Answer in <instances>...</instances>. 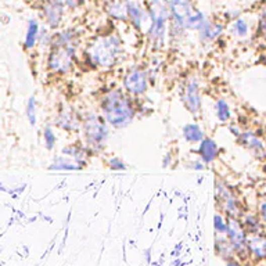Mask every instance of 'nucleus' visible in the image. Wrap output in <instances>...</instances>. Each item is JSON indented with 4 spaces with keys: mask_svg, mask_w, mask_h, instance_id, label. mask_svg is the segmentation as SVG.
<instances>
[{
    "mask_svg": "<svg viewBox=\"0 0 266 266\" xmlns=\"http://www.w3.org/2000/svg\"><path fill=\"white\" fill-rule=\"evenodd\" d=\"M98 110L105 122L114 129H124L133 122L137 114L135 98L122 87L105 89L98 98Z\"/></svg>",
    "mask_w": 266,
    "mask_h": 266,
    "instance_id": "obj_1",
    "label": "nucleus"
},
{
    "mask_svg": "<svg viewBox=\"0 0 266 266\" xmlns=\"http://www.w3.org/2000/svg\"><path fill=\"white\" fill-rule=\"evenodd\" d=\"M122 57V40L117 33L97 35L86 44L82 60L90 70L107 71L114 68Z\"/></svg>",
    "mask_w": 266,
    "mask_h": 266,
    "instance_id": "obj_2",
    "label": "nucleus"
},
{
    "mask_svg": "<svg viewBox=\"0 0 266 266\" xmlns=\"http://www.w3.org/2000/svg\"><path fill=\"white\" fill-rule=\"evenodd\" d=\"M83 144L93 152L103 150L110 137V125L100 113H86L82 115L81 125Z\"/></svg>",
    "mask_w": 266,
    "mask_h": 266,
    "instance_id": "obj_3",
    "label": "nucleus"
},
{
    "mask_svg": "<svg viewBox=\"0 0 266 266\" xmlns=\"http://www.w3.org/2000/svg\"><path fill=\"white\" fill-rule=\"evenodd\" d=\"M147 11L150 16L147 36L154 46V49H158L165 43V38H167V32H168V0H150Z\"/></svg>",
    "mask_w": 266,
    "mask_h": 266,
    "instance_id": "obj_4",
    "label": "nucleus"
},
{
    "mask_svg": "<svg viewBox=\"0 0 266 266\" xmlns=\"http://www.w3.org/2000/svg\"><path fill=\"white\" fill-rule=\"evenodd\" d=\"M49 57H47V68L51 74L59 76H66L74 70L76 61V49L79 46L75 44H50Z\"/></svg>",
    "mask_w": 266,
    "mask_h": 266,
    "instance_id": "obj_5",
    "label": "nucleus"
},
{
    "mask_svg": "<svg viewBox=\"0 0 266 266\" xmlns=\"http://www.w3.org/2000/svg\"><path fill=\"white\" fill-rule=\"evenodd\" d=\"M169 9V35L172 39L182 38L189 17L196 11L193 0H168Z\"/></svg>",
    "mask_w": 266,
    "mask_h": 266,
    "instance_id": "obj_6",
    "label": "nucleus"
},
{
    "mask_svg": "<svg viewBox=\"0 0 266 266\" xmlns=\"http://www.w3.org/2000/svg\"><path fill=\"white\" fill-rule=\"evenodd\" d=\"M150 86V76L144 67L132 66L122 75V89L131 97L140 98L148 90Z\"/></svg>",
    "mask_w": 266,
    "mask_h": 266,
    "instance_id": "obj_7",
    "label": "nucleus"
},
{
    "mask_svg": "<svg viewBox=\"0 0 266 266\" xmlns=\"http://www.w3.org/2000/svg\"><path fill=\"white\" fill-rule=\"evenodd\" d=\"M215 197L219 208L222 209L223 214H226L229 218L239 219L241 217V204H240L239 197L236 196L234 190L230 186L218 176L215 180Z\"/></svg>",
    "mask_w": 266,
    "mask_h": 266,
    "instance_id": "obj_8",
    "label": "nucleus"
},
{
    "mask_svg": "<svg viewBox=\"0 0 266 266\" xmlns=\"http://www.w3.org/2000/svg\"><path fill=\"white\" fill-rule=\"evenodd\" d=\"M182 103L194 118H198L202 111L201 87L196 76H189L182 87Z\"/></svg>",
    "mask_w": 266,
    "mask_h": 266,
    "instance_id": "obj_9",
    "label": "nucleus"
},
{
    "mask_svg": "<svg viewBox=\"0 0 266 266\" xmlns=\"http://www.w3.org/2000/svg\"><path fill=\"white\" fill-rule=\"evenodd\" d=\"M226 237L230 241V244L233 247V250L239 254H243L245 251H248L247 247V234L243 225L239 222V219L229 218L228 221V232Z\"/></svg>",
    "mask_w": 266,
    "mask_h": 266,
    "instance_id": "obj_10",
    "label": "nucleus"
},
{
    "mask_svg": "<svg viewBox=\"0 0 266 266\" xmlns=\"http://www.w3.org/2000/svg\"><path fill=\"white\" fill-rule=\"evenodd\" d=\"M236 139L240 143V146H243L245 150H248L254 157L263 158L266 155L265 141L262 140L255 132L241 131Z\"/></svg>",
    "mask_w": 266,
    "mask_h": 266,
    "instance_id": "obj_11",
    "label": "nucleus"
},
{
    "mask_svg": "<svg viewBox=\"0 0 266 266\" xmlns=\"http://www.w3.org/2000/svg\"><path fill=\"white\" fill-rule=\"evenodd\" d=\"M56 125L63 131L70 132V133L81 132L82 115L76 110L66 107V109L60 110V113L56 118Z\"/></svg>",
    "mask_w": 266,
    "mask_h": 266,
    "instance_id": "obj_12",
    "label": "nucleus"
},
{
    "mask_svg": "<svg viewBox=\"0 0 266 266\" xmlns=\"http://www.w3.org/2000/svg\"><path fill=\"white\" fill-rule=\"evenodd\" d=\"M64 13H66V7L61 0H46L44 2L43 17L49 27H59L63 21Z\"/></svg>",
    "mask_w": 266,
    "mask_h": 266,
    "instance_id": "obj_13",
    "label": "nucleus"
},
{
    "mask_svg": "<svg viewBox=\"0 0 266 266\" xmlns=\"http://www.w3.org/2000/svg\"><path fill=\"white\" fill-rule=\"evenodd\" d=\"M219 146L217 144V141L214 140L212 137L205 136L202 140L198 143V148H197V155L205 165L215 163V159L219 157Z\"/></svg>",
    "mask_w": 266,
    "mask_h": 266,
    "instance_id": "obj_14",
    "label": "nucleus"
},
{
    "mask_svg": "<svg viewBox=\"0 0 266 266\" xmlns=\"http://www.w3.org/2000/svg\"><path fill=\"white\" fill-rule=\"evenodd\" d=\"M223 29H225V27H223L222 22L211 21L208 18L205 24L197 31V33H198V39H200L201 43L208 44L215 42L223 33Z\"/></svg>",
    "mask_w": 266,
    "mask_h": 266,
    "instance_id": "obj_15",
    "label": "nucleus"
},
{
    "mask_svg": "<svg viewBox=\"0 0 266 266\" xmlns=\"http://www.w3.org/2000/svg\"><path fill=\"white\" fill-rule=\"evenodd\" d=\"M128 21H131L137 31H141L146 22L150 24L148 11L144 10L140 3H137L136 0H128Z\"/></svg>",
    "mask_w": 266,
    "mask_h": 266,
    "instance_id": "obj_16",
    "label": "nucleus"
},
{
    "mask_svg": "<svg viewBox=\"0 0 266 266\" xmlns=\"http://www.w3.org/2000/svg\"><path fill=\"white\" fill-rule=\"evenodd\" d=\"M247 247L248 252L258 259L266 258V236L263 234H250L247 237Z\"/></svg>",
    "mask_w": 266,
    "mask_h": 266,
    "instance_id": "obj_17",
    "label": "nucleus"
},
{
    "mask_svg": "<svg viewBox=\"0 0 266 266\" xmlns=\"http://www.w3.org/2000/svg\"><path fill=\"white\" fill-rule=\"evenodd\" d=\"M105 10L111 18L128 21V0H107Z\"/></svg>",
    "mask_w": 266,
    "mask_h": 266,
    "instance_id": "obj_18",
    "label": "nucleus"
},
{
    "mask_svg": "<svg viewBox=\"0 0 266 266\" xmlns=\"http://www.w3.org/2000/svg\"><path fill=\"white\" fill-rule=\"evenodd\" d=\"M182 135L185 137V140L190 144H198L205 135H204V131L198 124H187V125L183 126V131H182Z\"/></svg>",
    "mask_w": 266,
    "mask_h": 266,
    "instance_id": "obj_19",
    "label": "nucleus"
},
{
    "mask_svg": "<svg viewBox=\"0 0 266 266\" xmlns=\"http://www.w3.org/2000/svg\"><path fill=\"white\" fill-rule=\"evenodd\" d=\"M39 24L36 20H29L28 21L27 33H25V40H24V49L31 50L33 49L39 42Z\"/></svg>",
    "mask_w": 266,
    "mask_h": 266,
    "instance_id": "obj_20",
    "label": "nucleus"
},
{
    "mask_svg": "<svg viewBox=\"0 0 266 266\" xmlns=\"http://www.w3.org/2000/svg\"><path fill=\"white\" fill-rule=\"evenodd\" d=\"M85 167H82L81 164L75 163L74 159L66 157V155H61L55 161V164L50 165L51 171H81Z\"/></svg>",
    "mask_w": 266,
    "mask_h": 266,
    "instance_id": "obj_21",
    "label": "nucleus"
},
{
    "mask_svg": "<svg viewBox=\"0 0 266 266\" xmlns=\"http://www.w3.org/2000/svg\"><path fill=\"white\" fill-rule=\"evenodd\" d=\"M215 115L221 124H228L232 120V110L225 98H218L215 101Z\"/></svg>",
    "mask_w": 266,
    "mask_h": 266,
    "instance_id": "obj_22",
    "label": "nucleus"
},
{
    "mask_svg": "<svg viewBox=\"0 0 266 266\" xmlns=\"http://www.w3.org/2000/svg\"><path fill=\"white\" fill-rule=\"evenodd\" d=\"M232 33L237 38H247L248 33H250V27H248V22L245 21L244 18H236L232 21Z\"/></svg>",
    "mask_w": 266,
    "mask_h": 266,
    "instance_id": "obj_23",
    "label": "nucleus"
},
{
    "mask_svg": "<svg viewBox=\"0 0 266 266\" xmlns=\"http://www.w3.org/2000/svg\"><path fill=\"white\" fill-rule=\"evenodd\" d=\"M256 35L266 42V3L262 5L258 13V24H256Z\"/></svg>",
    "mask_w": 266,
    "mask_h": 266,
    "instance_id": "obj_24",
    "label": "nucleus"
},
{
    "mask_svg": "<svg viewBox=\"0 0 266 266\" xmlns=\"http://www.w3.org/2000/svg\"><path fill=\"white\" fill-rule=\"evenodd\" d=\"M243 228H244L250 234L259 233V230H261V223H259V219H258L255 215H247V217H244Z\"/></svg>",
    "mask_w": 266,
    "mask_h": 266,
    "instance_id": "obj_25",
    "label": "nucleus"
},
{
    "mask_svg": "<svg viewBox=\"0 0 266 266\" xmlns=\"http://www.w3.org/2000/svg\"><path fill=\"white\" fill-rule=\"evenodd\" d=\"M43 140H44V146H46L47 150H53V148H55L57 137H56V133L51 126H46L43 129Z\"/></svg>",
    "mask_w": 266,
    "mask_h": 266,
    "instance_id": "obj_26",
    "label": "nucleus"
},
{
    "mask_svg": "<svg viewBox=\"0 0 266 266\" xmlns=\"http://www.w3.org/2000/svg\"><path fill=\"white\" fill-rule=\"evenodd\" d=\"M214 221H215V232H217V236H225L226 232H228V222L223 218L222 214L217 212Z\"/></svg>",
    "mask_w": 266,
    "mask_h": 266,
    "instance_id": "obj_27",
    "label": "nucleus"
},
{
    "mask_svg": "<svg viewBox=\"0 0 266 266\" xmlns=\"http://www.w3.org/2000/svg\"><path fill=\"white\" fill-rule=\"evenodd\" d=\"M105 165H107L111 171H125V169L128 168V167H126L125 161H124L122 158L117 157V155L110 157L109 159H107Z\"/></svg>",
    "mask_w": 266,
    "mask_h": 266,
    "instance_id": "obj_28",
    "label": "nucleus"
},
{
    "mask_svg": "<svg viewBox=\"0 0 266 266\" xmlns=\"http://www.w3.org/2000/svg\"><path fill=\"white\" fill-rule=\"evenodd\" d=\"M27 117L31 125H35V124H36V100H35L33 96L28 100Z\"/></svg>",
    "mask_w": 266,
    "mask_h": 266,
    "instance_id": "obj_29",
    "label": "nucleus"
},
{
    "mask_svg": "<svg viewBox=\"0 0 266 266\" xmlns=\"http://www.w3.org/2000/svg\"><path fill=\"white\" fill-rule=\"evenodd\" d=\"M258 214L262 221L266 223V194H262L258 200Z\"/></svg>",
    "mask_w": 266,
    "mask_h": 266,
    "instance_id": "obj_30",
    "label": "nucleus"
},
{
    "mask_svg": "<svg viewBox=\"0 0 266 266\" xmlns=\"http://www.w3.org/2000/svg\"><path fill=\"white\" fill-rule=\"evenodd\" d=\"M61 2H63L64 7L68 9V10H75L83 3V0H61Z\"/></svg>",
    "mask_w": 266,
    "mask_h": 266,
    "instance_id": "obj_31",
    "label": "nucleus"
},
{
    "mask_svg": "<svg viewBox=\"0 0 266 266\" xmlns=\"http://www.w3.org/2000/svg\"><path fill=\"white\" fill-rule=\"evenodd\" d=\"M228 266H240L239 263H236V262H229Z\"/></svg>",
    "mask_w": 266,
    "mask_h": 266,
    "instance_id": "obj_32",
    "label": "nucleus"
}]
</instances>
